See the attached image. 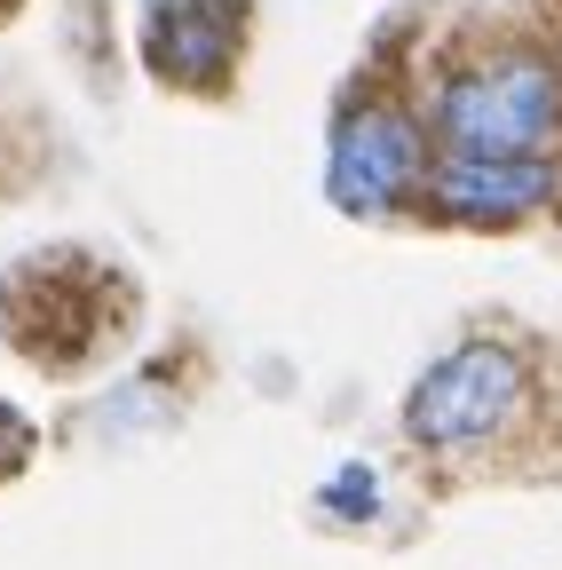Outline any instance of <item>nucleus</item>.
I'll return each mask as SVG.
<instances>
[{
	"mask_svg": "<svg viewBox=\"0 0 562 570\" xmlns=\"http://www.w3.org/2000/svg\"><path fill=\"white\" fill-rule=\"evenodd\" d=\"M436 127L452 151H483V159L546 151L562 127V71L546 56H491L475 71H452L436 96Z\"/></svg>",
	"mask_w": 562,
	"mask_h": 570,
	"instance_id": "f257e3e1",
	"label": "nucleus"
},
{
	"mask_svg": "<svg viewBox=\"0 0 562 570\" xmlns=\"http://www.w3.org/2000/svg\"><path fill=\"white\" fill-rule=\"evenodd\" d=\"M523 396H531L523 356L500 348V341H467V348L436 356V365L412 381V396H404V436L428 444V452L491 444V436L523 412Z\"/></svg>",
	"mask_w": 562,
	"mask_h": 570,
	"instance_id": "f03ea898",
	"label": "nucleus"
},
{
	"mask_svg": "<svg viewBox=\"0 0 562 570\" xmlns=\"http://www.w3.org/2000/svg\"><path fill=\"white\" fill-rule=\"evenodd\" d=\"M428 183V135L396 104H365L333 127V159H325V190L341 214H396L404 198H420Z\"/></svg>",
	"mask_w": 562,
	"mask_h": 570,
	"instance_id": "7ed1b4c3",
	"label": "nucleus"
},
{
	"mask_svg": "<svg viewBox=\"0 0 562 570\" xmlns=\"http://www.w3.org/2000/svg\"><path fill=\"white\" fill-rule=\"evenodd\" d=\"M436 206L460 214V223H515V214L546 206L562 190V167L546 151H523V159H483V151H452L436 175H428Z\"/></svg>",
	"mask_w": 562,
	"mask_h": 570,
	"instance_id": "20e7f679",
	"label": "nucleus"
},
{
	"mask_svg": "<svg viewBox=\"0 0 562 570\" xmlns=\"http://www.w3.org/2000/svg\"><path fill=\"white\" fill-rule=\"evenodd\" d=\"M238 32H246L238 0H151L144 56H151V71H167L183 88H215L238 56Z\"/></svg>",
	"mask_w": 562,
	"mask_h": 570,
	"instance_id": "39448f33",
	"label": "nucleus"
},
{
	"mask_svg": "<svg viewBox=\"0 0 562 570\" xmlns=\"http://www.w3.org/2000/svg\"><path fill=\"white\" fill-rule=\"evenodd\" d=\"M325 499H341V508H373V475H365V468H348V475H333Z\"/></svg>",
	"mask_w": 562,
	"mask_h": 570,
	"instance_id": "423d86ee",
	"label": "nucleus"
}]
</instances>
